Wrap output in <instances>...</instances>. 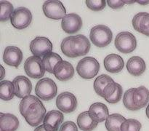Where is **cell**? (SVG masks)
I'll return each mask as SVG.
<instances>
[{
    "label": "cell",
    "mask_w": 149,
    "mask_h": 131,
    "mask_svg": "<svg viewBox=\"0 0 149 131\" xmlns=\"http://www.w3.org/2000/svg\"><path fill=\"white\" fill-rule=\"evenodd\" d=\"M19 109L22 116L31 127L39 126L46 115V109L40 99L31 95L22 99Z\"/></svg>",
    "instance_id": "cell-1"
},
{
    "label": "cell",
    "mask_w": 149,
    "mask_h": 131,
    "mask_svg": "<svg viewBox=\"0 0 149 131\" xmlns=\"http://www.w3.org/2000/svg\"><path fill=\"white\" fill-rule=\"evenodd\" d=\"M90 38L93 45L98 47H104L111 42L113 33L111 30L105 25H97L92 28Z\"/></svg>",
    "instance_id": "cell-2"
},
{
    "label": "cell",
    "mask_w": 149,
    "mask_h": 131,
    "mask_svg": "<svg viewBox=\"0 0 149 131\" xmlns=\"http://www.w3.org/2000/svg\"><path fill=\"white\" fill-rule=\"evenodd\" d=\"M100 70V63L93 57H85L79 61L77 71L79 75L85 79H90L95 77Z\"/></svg>",
    "instance_id": "cell-3"
},
{
    "label": "cell",
    "mask_w": 149,
    "mask_h": 131,
    "mask_svg": "<svg viewBox=\"0 0 149 131\" xmlns=\"http://www.w3.org/2000/svg\"><path fill=\"white\" fill-rule=\"evenodd\" d=\"M58 87L55 82L50 78H43L38 81L35 87V93L39 98L50 100L56 96Z\"/></svg>",
    "instance_id": "cell-4"
},
{
    "label": "cell",
    "mask_w": 149,
    "mask_h": 131,
    "mask_svg": "<svg viewBox=\"0 0 149 131\" xmlns=\"http://www.w3.org/2000/svg\"><path fill=\"white\" fill-rule=\"evenodd\" d=\"M114 44L119 52L125 54L130 53L136 49V37L130 32H120L116 35Z\"/></svg>",
    "instance_id": "cell-5"
},
{
    "label": "cell",
    "mask_w": 149,
    "mask_h": 131,
    "mask_svg": "<svg viewBox=\"0 0 149 131\" xmlns=\"http://www.w3.org/2000/svg\"><path fill=\"white\" fill-rule=\"evenodd\" d=\"M10 21L11 24L18 30L26 29L32 21L31 12L26 7H17L13 12Z\"/></svg>",
    "instance_id": "cell-6"
},
{
    "label": "cell",
    "mask_w": 149,
    "mask_h": 131,
    "mask_svg": "<svg viewBox=\"0 0 149 131\" xmlns=\"http://www.w3.org/2000/svg\"><path fill=\"white\" fill-rule=\"evenodd\" d=\"M24 70L26 74L33 79L42 78L46 71L41 58L34 55L30 56L25 61Z\"/></svg>",
    "instance_id": "cell-7"
},
{
    "label": "cell",
    "mask_w": 149,
    "mask_h": 131,
    "mask_svg": "<svg viewBox=\"0 0 149 131\" xmlns=\"http://www.w3.org/2000/svg\"><path fill=\"white\" fill-rule=\"evenodd\" d=\"M30 50L34 56L45 57L52 50V44L48 38L37 36L31 42Z\"/></svg>",
    "instance_id": "cell-8"
},
{
    "label": "cell",
    "mask_w": 149,
    "mask_h": 131,
    "mask_svg": "<svg viewBox=\"0 0 149 131\" xmlns=\"http://www.w3.org/2000/svg\"><path fill=\"white\" fill-rule=\"evenodd\" d=\"M42 10L48 18L53 20L63 19L66 15V10L61 1H46L43 4Z\"/></svg>",
    "instance_id": "cell-9"
},
{
    "label": "cell",
    "mask_w": 149,
    "mask_h": 131,
    "mask_svg": "<svg viewBox=\"0 0 149 131\" xmlns=\"http://www.w3.org/2000/svg\"><path fill=\"white\" fill-rule=\"evenodd\" d=\"M56 106L59 110L65 114L74 111L77 107L76 96L69 92H63L56 98Z\"/></svg>",
    "instance_id": "cell-10"
},
{
    "label": "cell",
    "mask_w": 149,
    "mask_h": 131,
    "mask_svg": "<svg viewBox=\"0 0 149 131\" xmlns=\"http://www.w3.org/2000/svg\"><path fill=\"white\" fill-rule=\"evenodd\" d=\"M61 26L65 33L73 34L78 32L81 29L82 20L79 15L76 13H70L62 19Z\"/></svg>",
    "instance_id": "cell-11"
},
{
    "label": "cell",
    "mask_w": 149,
    "mask_h": 131,
    "mask_svg": "<svg viewBox=\"0 0 149 131\" xmlns=\"http://www.w3.org/2000/svg\"><path fill=\"white\" fill-rule=\"evenodd\" d=\"M64 116L62 112L58 110L48 111L43 120V125L47 131H58L63 124Z\"/></svg>",
    "instance_id": "cell-12"
},
{
    "label": "cell",
    "mask_w": 149,
    "mask_h": 131,
    "mask_svg": "<svg viewBox=\"0 0 149 131\" xmlns=\"http://www.w3.org/2000/svg\"><path fill=\"white\" fill-rule=\"evenodd\" d=\"M15 95L19 98H24L30 95L32 90L31 82L24 76H17L13 79Z\"/></svg>",
    "instance_id": "cell-13"
},
{
    "label": "cell",
    "mask_w": 149,
    "mask_h": 131,
    "mask_svg": "<svg viewBox=\"0 0 149 131\" xmlns=\"http://www.w3.org/2000/svg\"><path fill=\"white\" fill-rule=\"evenodd\" d=\"M23 58V52L17 47L8 46L4 49L3 61L7 65L17 68L21 63Z\"/></svg>",
    "instance_id": "cell-14"
},
{
    "label": "cell",
    "mask_w": 149,
    "mask_h": 131,
    "mask_svg": "<svg viewBox=\"0 0 149 131\" xmlns=\"http://www.w3.org/2000/svg\"><path fill=\"white\" fill-rule=\"evenodd\" d=\"M122 94L123 88L122 86L113 82L107 85V87L104 89L103 98L109 103L114 104L120 101L122 98Z\"/></svg>",
    "instance_id": "cell-15"
},
{
    "label": "cell",
    "mask_w": 149,
    "mask_h": 131,
    "mask_svg": "<svg viewBox=\"0 0 149 131\" xmlns=\"http://www.w3.org/2000/svg\"><path fill=\"white\" fill-rule=\"evenodd\" d=\"M54 75L60 81L65 82L71 79L74 75V68L72 64L65 61L58 63L54 68Z\"/></svg>",
    "instance_id": "cell-16"
},
{
    "label": "cell",
    "mask_w": 149,
    "mask_h": 131,
    "mask_svg": "<svg viewBox=\"0 0 149 131\" xmlns=\"http://www.w3.org/2000/svg\"><path fill=\"white\" fill-rule=\"evenodd\" d=\"M72 47L75 55L79 57L87 55L90 52L91 45L90 40L84 35L78 34L74 36Z\"/></svg>",
    "instance_id": "cell-17"
},
{
    "label": "cell",
    "mask_w": 149,
    "mask_h": 131,
    "mask_svg": "<svg viewBox=\"0 0 149 131\" xmlns=\"http://www.w3.org/2000/svg\"><path fill=\"white\" fill-rule=\"evenodd\" d=\"M89 114L94 122L99 123L103 122L109 117V109L103 103H95L90 106L89 109Z\"/></svg>",
    "instance_id": "cell-18"
},
{
    "label": "cell",
    "mask_w": 149,
    "mask_h": 131,
    "mask_svg": "<svg viewBox=\"0 0 149 131\" xmlns=\"http://www.w3.org/2000/svg\"><path fill=\"white\" fill-rule=\"evenodd\" d=\"M104 66L106 71L115 74L122 71L125 66L124 60L120 55L116 54H110L104 59Z\"/></svg>",
    "instance_id": "cell-19"
},
{
    "label": "cell",
    "mask_w": 149,
    "mask_h": 131,
    "mask_svg": "<svg viewBox=\"0 0 149 131\" xmlns=\"http://www.w3.org/2000/svg\"><path fill=\"white\" fill-rule=\"evenodd\" d=\"M127 68L131 75L138 77L145 72L146 64L142 58L139 56H133L128 60L127 63Z\"/></svg>",
    "instance_id": "cell-20"
},
{
    "label": "cell",
    "mask_w": 149,
    "mask_h": 131,
    "mask_svg": "<svg viewBox=\"0 0 149 131\" xmlns=\"http://www.w3.org/2000/svg\"><path fill=\"white\" fill-rule=\"evenodd\" d=\"M18 127L17 116L10 113H0V131H16Z\"/></svg>",
    "instance_id": "cell-21"
},
{
    "label": "cell",
    "mask_w": 149,
    "mask_h": 131,
    "mask_svg": "<svg viewBox=\"0 0 149 131\" xmlns=\"http://www.w3.org/2000/svg\"><path fill=\"white\" fill-rule=\"evenodd\" d=\"M133 100L135 106L140 109L145 107L149 101V90L144 86L138 87L133 94Z\"/></svg>",
    "instance_id": "cell-22"
},
{
    "label": "cell",
    "mask_w": 149,
    "mask_h": 131,
    "mask_svg": "<svg viewBox=\"0 0 149 131\" xmlns=\"http://www.w3.org/2000/svg\"><path fill=\"white\" fill-rule=\"evenodd\" d=\"M97 122L90 118L88 111H84L79 114L77 117V125L83 131H92L97 126Z\"/></svg>",
    "instance_id": "cell-23"
},
{
    "label": "cell",
    "mask_w": 149,
    "mask_h": 131,
    "mask_svg": "<svg viewBox=\"0 0 149 131\" xmlns=\"http://www.w3.org/2000/svg\"><path fill=\"white\" fill-rule=\"evenodd\" d=\"M126 120L119 114H112L106 120V128L108 131H121L122 123Z\"/></svg>",
    "instance_id": "cell-24"
},
{
    "label": "cell",
    "mask_w": 149,
    "mask_h": 131,
    "mask_svg": "<svg viewBox=\"0 0 149 131\" xmlns=\"http://www.w3.org/2000/svg\"><path fill=\"white\" fill-rule=\"evenodd\" d=\"M15 87L12 82L2 80L0 82V98L3 100H10L14 98Z\"/></svg>",
    "instance_id": "cell-25"
},
{
    "label": "cell",
    "mask_w": 149,
    "mask_h": 131,
    "mask_svg": "<svg viewBox=\"0 0 149 131\" xmlns=\"http://www.w3.org/2000/svg\"><path fill=\"white\" fill-rule=\"evenodd\" d=\"M113 79L107 74H101L95 79L94 82V90L98 95L103 97V90L111 83L113 82Z\"/></svg>",
    "instance_id": "cell-26"
},
{
    "label": "cell",
    "mask_w": 149,
    "mask_h": 131,
    "mask_svg": "<svg viewBox=\"0 0 149 131\" xmlns=\"http://www.w3.org/2000/svg\"><path fill=\"white\" fill-rule=\"evenodd\" d=\"M61 61H63L62 58L58 54L52 52L48 55H45L42 59V62H43L45 70L49 73H52V74L54 73V68H55V66Z\"/></svg>",
    "instance_id": "cell-27"
},
{
    "label": "cell",
    "mask_w": 149,
    "mask_h": 131,
    "mask_svg": "<svg viewBox=\"0 0 149 131\" xmlns=\"http://www.w3.org/2000/svg\"><path fill=\"white\" fill-rule=\"evenodd\" d=\"M0 21L4 22L10 20L15 10L13 4L8 1H0Z\"/></svg>",
    "instance_id": "cell-28"
},
{
    "label": "cell",
    "mask_w": 149,
    "mask_h": 131,
    "mask_svg": "<svg viewBox=\"0 0 149 131\" xmlns=\"http://www.w3.org/2000/svg\"><path fill=\"white\" fill-rule=\"evenodd\" d=\"M73 39H74V36H70L65 37L61 42V48L62 52L68 58H77V55H75L73 49L72 43Z\"/></svg>",
    "instance_id": "cell-29"
},
{
    "label": "cell",
    "mask_w": 149,
    "mask_h": 131,
    "mask_svg": "<svg viewBox=\"0 0 149 131\" xmlns=\"http://www.w3.org/2000/svg\"><path fill=\"white\" fill-rule=\"evenodd\" d=\"M136 88H130L127 90L124 94L123 103L125 107L130 111H138L139 108L135 106L133 100V94Z\"/></svg>",
    "instance_id": "cell-30"
},
{
    "label": "cell",
    "mask_w": 149,
    "mask_h": 131,
    "mask_svg": "<svg viewBox=\"0 0 149 131\" xmlns=\"http://www.w3.org/2000/svg\"><path fill=\"white\" fill-rule=\"evenodd\" d=\"M141 122L135 119H126L122 123L121 131H140L141 129Z\"/></svg>",
    "instance_id": "cell-31"
},
{
    "label": "cell",
    "mask_w": 149,
    "mask_h": 131,
    "mask_svg": "<svg viewBox=\"0 0 149 131\" xmlns=\"http://www.w3.org/2000/svg\"><path fill=\"white\" fill-rule=\"evenodd\" d=\"M87 7L93 11H100L106 7L107 1L105 0H97V1H90L87 0L85 1Z\"/></svg>",
    "instance_id": "cell-32"
},
{
    "label": "cell",
    "mask_w": 149,
    "mask_h": 131,
    "mask_svg": "<svg viewBox=\"0 0 149 131\" xmlns=\"http://www.w3.org/2000/svg\"><path fill=\"white\" fill-rule=\"evenodd\" d=\"M147 14V13H139L135 15L132 18V26L135 31L138 32L141 31V24L144 16Z\"/></svg>",
    "instance_id": "cell-33"
},
{
    "label": "cell",
    "mask_w": 149,
    "mask_h": 131,
    "mask_svg": "<svg viewBox=\"0 0 149 131\" xmlns=\"http://www.w3.org/2000/svg\"><path fill=\"white\" fill-rule=\"evenodd\" d=\"M140 33L149 36V13H147L143 18L141 24Z\"/></svg>",
    "instance_id": "cell-34"
},
{
    "label": "cell",
    "mask_w": 149,
    "mask_h": 131,
    "mask_svg": "<svg viewBox=\"0 0 149 131\" xmlns=\"http://www.w3.org/2000/svg\"><path fill=\"white\" fill-rule=\"evenodd\" d=\"M58 131H78V128L74 122L66 121L61 125Z\"/></svg>",
    "instance_id": "cell-35"
},
{
    "label": "cell",
    "mask_w": 149,
    "mask_h": 131,
    "mask_svg": "<svg viewBox=\"0 0 149 131\" xmlns=\"http://www.w3.org/2000/svg\"><path fill=\"white\" fill-rule=\"evenodd\" d=\"M107 4L112 9H120L122 7H124L125 5V1H121V0H109L107 1Z\"/></svg>",
    "instance_id": "cell-36"
},
{
    "label": "cell",
    "mask_w": 149,
    "mask_h": 131,
    "mask_svg": "<svg viewBox=\"0 0 149 131\" xmlns=\"http://www.w3.org/2000/svg\"><path fill=\"white\" fill-rule=\"evenodd\" d=\"M33 131H47V130H46V129H45L44 125H39V126L36 127Z\"/></svg>",
    "instance_id": "cell-37"
},
{
    "label": "cell",
    "mask_w": 149,
    "mask_h": 131,
    "mask_svg": "<svg viewBox=\"0 0 149 131\" xmlns=\"http://www.w3.org/2000/svg\"><path fill=\"white\" fill-rule=\"evenodd\" d=\"M137 3L140 4H142V5H146V4H149V1H135Z\"/></svg>",
    "instance_id": "cell-38"
},
{
    "label": "cell",
    "mask_w": 149,
    "mask_h": 131,
    "mask_svg": "<svg viewBox=\"0 0 149 131\" xmlns=\"http://www.w3.org/2000/svg\"><path fill=\"white\" fill-rule=\"evenodd\" d=\"M1 77H0V79H1V81H2L3 78H4V75H5V74H4V67H3L2 66H1Z\"/></svg>",
    "instance_id": "cell-39"
},
{
    "label": "cell",
    "mask_w": 149,
    "mask_h": 131,
    "mask_svg": "<svg viewBox=\"0 0 149 131\" xmlns=\"http://www.w3.org/2000/svg\"><path fill=\"white\" fill-rule=\"evenodd\" d=\"M146 113L147 117L149 119V103L148 104V106H147L146 108Z\"/></svg>",
    "instance_id": "cell-40"
},
{
    "label": "cell",
    "mask_w": 149,
    "mask_h": 131,
    "mask_svg": "<svg viewBox=\"0 0 149 131\" xmlns=\"http://www.w3.org/2000/svg\"><path fill=\"white\" fill-rule=\"evenodd\" d=\"M125 1V4H134V3L136 2V1Z\"/></svg>",
    "instance_id": "cell-41"
}]
</instances>
